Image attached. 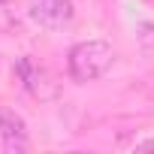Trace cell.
I'll return each mask as SVG.
<instances>
[{
    "instance_id": "obj_5",
    "label": "cell",
    "mask_w": 154,
    "mask_h": 154,
    "mask_svg": "<svg viewBox=\"0 0 154 154\" xmlns=\"http://www.w3.org/2000/svg\"><path fill=\"white\" fill-rule=\"evenodd\" d=\"M133 148L136 151H154V139H139V142H133Z\"/></svg>"
},
{
    "instance_id": "obj_2",
    "label": "cell",
    "mask_w": 154,
    "mask_h": 154,
    "mask_svg": "<svg viewBox=\"0 0 154 154\" xmlns=\"http://www.w3.org/2000/svg\"><path fill=\"white\" fill-rule=\"evenodd\" d=\"M72 15H75V9L69 0H30V18L39 27L57 30V27L69 24Z\"/></svg>"
},
{
    "instance_id": "obj_1",
    "label": "cell",
    "mask_w": 154,
    "mask_h": 154,
    "mask_svg": "<svg viewBox=\"0 0 154 154\" xmlns=\"http://www.w3.org/2000/svg\"><path fill=\"white\" fill-rule=\"evenodd\" d=\"M112 60H115V51L106 39H85V42H75L69 48L66 72H69L72 82L88 85V82H97L100 75L109 72Z\"/></svg>"
},
{
    "instance_id": "obj_3",
    "label": "cell",
    "mask_w": 154,
    "mask_h": 154,
    "mask_svg": "<svg viewBox=\"0 0 154 154\" xmlns=\"http://www.w3.org/2000/svg\"><path fill=\"white\" fill-rule=\"evenodd\" d=\"M15 72H18V79H21V85L33 94V97H39V100H48V97H54V82H51V75L39 66V63H33L30 57H18V63H15Z\"/></svg>"
},
{
    "instance_id": "obj_4",
    "label": "cell",
    "mask_w": 154,
    "mask_h": 154,
    "mask_svg": "<svg viewBox=\"0 0 154 154\" xmlns=\"http://www.w3.org/2000/svg\"><path fill=\"white\" fill-rule=\"evenodd\" d=\"M0 139L9 151H27V124L15 109H0Z\"/></svg>"
}]
</instances>
